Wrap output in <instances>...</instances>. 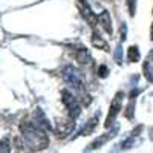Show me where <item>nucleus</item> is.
Wrapping results in <instances>:
<instances>
[{
  "mask_svg": "<svg viewBox=\"0 0 153 153\" xmlns=\"http://www.w3.org/2000/svg\"><path fill=\"white\" fill-rule=\"evenodd\" d=\"M118 130V129H117ZM117 130L115 132H110V133H106V135H103V136H100V138H97L95 141L91 144V147H89V150H95V149H98V147H101L103 144H106L109 139L112 138V136H115V133H117Z\"/></svg>",
  "mask_w": 153,
  "mask_h": 153,
  "instance_id": "nucleus-5",
  "label": "nucleus"
},
{
  "mask_svg": "<svg viewBox=\"0 0 153 153\" xmlns=\"http://www.w3.org/2000/svg\"><path fill=\"white\" fill-rule=\"evenodd\" d=\"M98 20H100V23H101V28H103L109 35H112L113 34V31H112V20H110V16H109V12L107 11H103L101 14L98 16Z\"/></svg>",
  "mask_w": 153,
  "mask_h": 153,
  "instance_id": "nucleus-4",
  "label": "nucleus"
},
{
  "mask_svg": "<svg viewBox=\"0 0 153 153\" xmlns=\"http://www.w3.org/2000/svg\"><path fill=\"white\" fill-rule=\"evenodd\" d=\"M22 138L25 141V146L31 150H43L48 147L49 139L45 135V132L34 123H23L20 126Z\"/></svg>",
  "mask_w": 153,
  "mask_h": 153,
  "instance_id": "nucleus-1",
  "label": "nucleus"
},
{
  "mask_svg": "<svg viewBox=\"0 0 153 153\" xmlns=\"http://www.w3.org/2000/svg\"><path fill=\"white\" fill-rule=\"evenodd\" d=\"M121 103H123V92L117 94V97H115L113 101H112V106H110V110H109V115H107V120L104 123L106 127H110L113 120L117 118V115H118V112L121 109Z\"/></svg>",
  "mask_w": 153,
  "mask_h": 153,
  "instance_id": "nucleus-3",
  "label": "nucleus"
},
{
  "mask_svg": "<svg viewBox=\"0 0 153 153\" xmlns=\"http://www.w3.org/2000/svg\"><path fill=\"white\" fill-rule=\"evenodd\" d=\"M152 38H153V25H152Z\"/></svg>",
  "mask_w": 153,
  "mask_h": 153,
  "instance_id": "nucleus-8",
  "label": "nucleus"
},
{
  "mask_svg": "<svg viewBox=\"0 0 153 153\" xmlns=\"http://www.w3.org/2000/svg\"><path fill=\"white\" fill-rule=\"evenodd\" d=\"M75 3H76V6H78V9H80V12H81V16H83V19L95 29V28H97V16L92 12L91 6H89V3L86 2V0H76Z\"/></svg>",
  "mask_w": 153,
  "mask_h": 153,
  "instance_id": "nucleus-2",
  "label": "nucleus"
},
{
  "mask_svg": "<svg viewBox=\"0 0 153 153\" xmlns=\"http://www.w3.org/2000/svg\"><path fill=\"white\" fill-rule=\"evenodd\" d=\"M0 153H11V147L6 141L0 139Z\"/></svg>",
  "mask_w": 153,
  "mask_h": 153,
  "instance_id": "nucleus-7",
  "label": "nucleus"
},
{
  "mask_svg": "<svg viewBox=\"0 0 153 153\" xmlns=\"http://www.w3.org/2000/svg\"><path fill=\"white\" fill-rule=\"evenodd\" d=\"M127 60H129L130 63H136L139 60V51H138L136 46L129 48V51H127Z\"/></svg>",
  "mask_w": 153,
  "mask_h": 153,
  "instance_id": "nucleus-6",
  "label": "nucleus"
}]
</instances>
